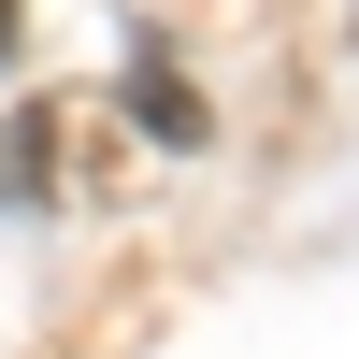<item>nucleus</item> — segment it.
Instances as JSON below:
<instances>
[{"label": "nucleus", "mask_w": 359, "mask_h": 359, "mask_svg": "<svg viewBox=\"0 0 359 359\" xmlns=\"http://www.w3.org/2000/svg\"><path fill=\"white\" fill-rule=\"evenodd\" d=\"M43 158H57V115L15 101V115H0V201H15V216H43Z\"/></svg>", "instance_id": "1"}, {"label": "nucleus", "mask_w": 359, "mask_h": 359, "mask_svg": "<svg viewBox=\"0 0 359 359\" xmlns=\"http://www.w3.org/2000/svg\"><path fill=\"white\" fill-rule=\"evenodd\" d=\"M0 29H15V0H0Z\"/></svg>", "instance_id": "3"}, {"label": "nucleus", "mask_w": 359, "mask_h": 359, "mask_svg": "<svg viewBox=\"0 0 359 359\" xmlns=\"http://www.w3.org/2000/svg\"><path fill=\"white\" fill-rule=\"evenodd\" d=\"M130 115L158 144H201V101H187V72H172V57H130Z\"/></svg>", "instance_id": "2"}]
</instances>
